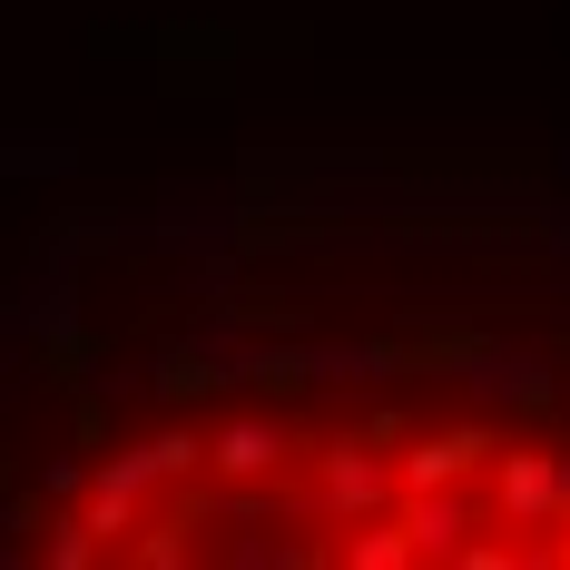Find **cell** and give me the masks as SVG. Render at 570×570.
<instances>
[{
	"instance_id": "1",
	"label": "cell",
	"mask_w": 570,
	"mask_h": 570,
	"mask_svg": "<svg viewBox=\"0 0 570 570\" xmlns=\"http://www.w3.org/2000/svg\"><path fill=\"white\" fill-rule=\"evenodd\" d=\"M69 561H570V433L423 394L177 403L79 462Z\"/></svg>"
}]
</instances>
